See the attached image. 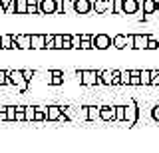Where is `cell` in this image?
<instances>
[{"label":"cell","instance_id":"30bf717a","mask_svg":"<svg viewBox=\"0 0 159 153\" xmlns=\"http://www.w3.org/2000/svg\"><path fill=\"white\" fill-rule=\"evenodd\" d=\"M99 119L102 121H116V106H99Z\"/></svg>","mask_w":159,"mask_h":153},{"label":"cell","instance_id":"f1b7e54d","mask_svg":"<svg viewBox=\"0 0 159 153\" xmlns=\"http://www.w3.org/2000/svg\"><path fill=\"white\" fill-rule=\"evenodd\" d=\"M54 44L56 50H64V34H54Z\"/></svg>","mask_w":159,"mask_h":153},{"label":"cell","instance_id":"277c9868","mask_svg":"<svg viewBox=\"0 0 159 153\" xmlns=\"http://www.w3.org/2000/svg\"><path fill=\"white\" fill-rule=\"evenodd\" d=\"M113 46V38L106 32L93 34V50H107Z\"/></svg>","mask_w":159,"mask_h":153},{"label":"cell","instance_id":"cb8c5ba5","mask_svg":"<svg viewBox=\"0 0 159 153\" xmlns=\"http://www.w3.org/2000/svg\"><path fill=\"white\" fill-rule=\"evenodd\" d=\"M46 121V111H44V107L36 106V115H34V123H42Z\"/></svg>","mask_w":159,"mask_h":153},{"label":"cell","instance_id":"e0dca14e","mask_svg":"<svg viewBox=\"0 0 159 153\" xmlns=\"http://www.w3.org/2000/svg\"><path fill=\"white\" fill-rule=\"evenodd\" d=\"M113 48L116 50H125L127 48V36L125 34H116L113 36Z\"/></svg>","mask_w":159,"mask_h":153},{"label":"cell","instance_id":"8fae6325","mask_svg":"<svg viewBox=\"0 0 159 153\" xmlns=\"http://www.w3.org/2000/svg\"><path fill=\"white\" fill-rule=\"evenodd\" d=\"M64 80H66V74L62 70H50V78L46 80L48 86H64Z\"/></svg>","mask_w":159,"mask_h":153},{"label":"cell","instance_id":"4fadbf2b","mask_svg":"<svg viewBox=\"0 0 159 153\" xmlns=\"http://www.w3.org/2000/svg\"><path fill=\"white\" fill-rule=\"evenodd\" d=\"M149 38H151V34H133V42H135L133 50H147Z\"/></svg>","mask_w":159,"mask_h":153},{"label":"cell","instance_id":"603a6c76","mask_svg":"<svg viewBox=\"0 0 159 153\" xmlns=\"http://www.w3.org/2000/svg\"><path fill=\"white\" fill-rule=\"evenodd\" d=\"M16 14H28V0H16Z\"/></svg>","mask_w":159,"mask_h":153},{"label":"cell","instance_id":"9c48e42d","mask_svg":"<svg viewBox=\"0 0 159 153\" xmlns=\"http://www.w3.org/2000/svg\"><path fill=\"white\" fill-rule=\"evenodd\" d=\"M93 12L96 14H113V0H93Z\"/></svg>","mask_w":159,"mask_h":153},{"label":"cell","instance_id":"f546056e","mask_svg":"<svg viewBox=\"0 0 159 153\" xmlns=\"http://www.w3.org/2000/svg\"><path fill=\"white\" fill-rule=\"evenodd\" d=\"M0 86H10V78H8V70H0Z\"/></svg>","mask_w":159,"mask_h":153},{"label":"cell","instance_id":"ab89813d","mask_svg":"<svg viewBox=\"0 0 159 153\" xmlns=\"http://www.w3.org/2000/svg\"><path fill=\"white\" fill-rule=\"evenodd\" d=\"M157 12H159V0H157Z\"/></svg>","mask_w":159,"mask_h":153},{"label":"cell","instance_id":"d590c367","mask_svg":"<svg viewBox=\"0 0 159 153\" xmlns=\"http://www.w3.org/2000/svg\"><path fill=\"white\" fill-rule=\"evenodd\" d=\"M151 119L159 123V103H155V106L151 107Z\"/></svg>","mask_w":159,"mask_h":153},{"label":"cell","instance_id":"4dcf8cb0","mask_svg":"<svg viewBox=\"0 0 159 153\" xmlns=\"http://www.w3.org/2000/svg\"><path fill=\"white\" fill-rule=\"evenodd\" d=\"M131 86H141V78H139V70H131Z\"/></svg>","mask_w":159,"mask_h":153},{"label":"cell","instance_id":"44dd1931","mask_svg":"<svg viewBox=\"0 0 159 153\" xmlns=\"http://www.w3.org/2000/svg\"><path fill=\"white\" fill-rule=\"evenodd\" d=\"M24 115H26V121L32 123L34 121V115H36V106H32V103L26 106V107H24Z\"/></svg>","mask_w":159,"mask_h":153},{"label":"cell","instance_id":"7402d4cb","mask_svg":"<svg viewBox=\"0 0 159 153\" xmlns=\"http://www.w3.org/2000/svg\"><path fill=\"white\" fill-rule=\"evenodd\" d=\"M28 14H40V0H28Z\"/></svg>","mask_w":159,"mask_h":153},{"label":"cell","instance_id":"6da1fadb","mask_svg":"<svg viewBox=\"0 0 159 153\" xmlns=\"http://www.w3.org/2000/svg\"><path fill=\"white\" fill-rule=\"evenodd\" d=\"M8 78H10V86H14L22 93L30 88V82L24 78V70H8Z\"/></svg>","mask_w":159,"mask_h":153},{"label":"cell","instance_id":"52a82bcc","mask_svg":"<svg viewBox=\"0 0 159 153\" xmlns=\"http://www.w3.org/2000/svg\"><path fill=\"white\" fill-rule=\"evenodd\" d=\"M40 14L42 16H56L58 14V2L56 0H40Z\"/></svg>","mask_w":159,"mask_h":153},{"label":"cell","instance_id":"f35d334b","mask_svg":"<svg viewBox=\"0 0 159 153\" xmlns=\"http://www.w3.org/2000/svg\"><path fill=\"white\" fill-rule=\"evenodd\" d=\"M135 42H133V34H127V50H133Z\"/></svg>","mask_w":159,"mask_h":153},{"label":"cell","instance_id":"1f68e13d","mask_svg":"<svg viewBox=\"0 0 159 153\" xmlns=\"http://www.w3.org/2000/svg\"><path fill=\"white\" fill-rule=\"evenodd\" d=\"M46 50H56V44H54V34H46Z\"/></svg>","mask_w":159,"mask_h":153},{"label":"cell","instance_id":"5bb4252c","mask_svg":"<svg viewBox=\"0 0 159 153\" xmlns=\"http://www.w3.org/2000/svg\"><path fill=\"white\" fill-rule=\"evenodd\" d=\"M32 50H46V34H30Z\"/></svg>","mask_w":159,"mask_h":153},{"label":"cell","instance_id":"7c38bea8","mask_svg":"<svg viewBox=\"0 0 159 153\" xmlns=\"http://www.w3.org/2000/svg\"><path fill=\"white\" fill-rule=\"evenodd\" d=\"M141 10V0H123V14L133 16Z\"/></svg>","mask_w":159,"mask_h":153},{"label":"cell","instance_id":"d6a6232c","mask_svg":"<svg viewBox=\"0 0 159 153\" xmlns=\"http://www.w3.org/2000/svg\"><path fill=\"white\" fill-rule=\"evenodd\" d=\"M113 14H123V0H113Z\"/></svg>","mask_w":159,"mask_h":153},{"label":"cell","instance_id":"2e32d148","mask_svg":"<svg viewBox=\"0 0 159 153\" xmlns=\"http://www.w3.org/2000/svg\"><path fill=\"white\" fill-rule=\"evenodd\" d=\"M102 86H111L113 83V70H98Z\"/></svg>","mask_w":159,"mask_h":153},{"label":"cell","instance_id":"83f0119b","mask_svg":"<svg viewBox=\"0 0 159 153\" xmlns=\"http://www.w3.org/2000/svg\"><path fill=\"white\" fill-rule=\"evenodd\" d=\"M80 46H82V34H72V48L80 50Z\"/></svg>","mask_w":159,"mask_h":153},{"label":"cell","instance_id":"4316f807","mask_svg":"<svg viewBox=\"0 0 159 153\" xmlns=\"http://www.w3.org/2000/svg\"><path fill=\"white\" fill-rule=\"evenodd\" d=\"M6 117L8 121H16V106H6Z\"/></svg>","mask_w":159,"mask_h":153},{"label":"cell","instance_id":"8d00e7d4","mask_svg":"<svg viewBox=\"0 0 159 153\" xmlns=\"http://www.w3.org/2000/svg\"><path fill=\"white\" fill-rule=\"evenodd\" d=\"M151 86H159V70H151Z\"/></svg>","mask_w":159,"mask_h":153},{"label":"cell","instance_id":"74e56055","mask_svg":"<svg viewBox=\"0 0 159 153\" xmlns=\"http://www.w3.org/2000/svg\"><path fill=\"white\" fill-rule=\"evenodd\" d=\"M34 76H36V72H34V70H24V78H26L28 82H32Z\"/></svg>","mask_w":159,"mask_h":153},{"label":"cell","instance_id":"3957f363","mask_svg":"<svg viewBox=\"0 0 159 153\" xmlns=\"http://www.w3.org/2000/svg\"><path fill=\"white\" fill-rule=\"evenodd\" d=\"M137 121H139V106L135 100H129L125 103V121L123 123H127V127H133Z\"/></svg>","mask_w":159,"mask_h":153},{"label":"cell","instance_id":"d4e9b609","mask_svg":"<svg viewBox=\"0 0 159 153\" xmlns=\"http://www.w3.org/2000/svg\"><path fill=\"white\" fill-rule=\"evenodd\" d=\"M121 86H131V70H121Z\"/></svg>","mask_w":159,"mask_h":153},{"label":"cell","instance_id":"9a60e30c","mask_svg":"<svg viewBox=\"0 0 159 153\" xmlns=\"http://www.w3.org/2000/svg\"><path fill=\"white\" fill-rule=\"evenodd\" d=\"M141 12L147 16L157 14V0H141Z\"/></svg>","mask_w":159,"mask_h":153},{"label":"cell","instance_id":"5b68a950","mask_svg":"<svg viewBox=\"0 0 159 153\" xmlns=\"http://www.w3.org/2000/svg\"><path fill=\"white\" fill-rule=\"evenodd\" d=\"M82 86H86V88L102 86V82H99V72L98 70H82Z\"/></svg>","mask_w":159,"mask_h":153},{"label":"cell","instance_id":"8992f818","mask_svg":"<svg viewBox=\"0 0 159 153\" xmlns=\"http://www.w3.org/2000/svg\"><path fill=\"white\" fill-rule=\"evenodd\" d=\"M74 12L78 16H88L93 12V0H74Z\"/></svg>","mask_w":159,"mask_h":153},{"label":"cell","instance_id":"d6986e66","mask_svg":"<svg viewBox=\"0 0 159 153\" xmlns=\"http://www.w3.org/2000/svg\"><path fill=\"white\" fill-rule=\"evenodd\" d=\"M99 119V106H88V121Z\"/></svg>","mask_w":159,"mask_h":153},{"label":"cell","instance_id":"ba28073f","mask_svg":"<svg viewBox=\"0 0 159 153\" xmlns=\"http://www.w3.org/2000/svg\"><path fill=\"white\" fill-rule=\"evenodd\" d=\"M14 50H32L30 34H14Z\"/></svg>","mask_w":159,"mask_h":153},{"label":"cell","instance_id":"e575fe53","mask_svg":"<svg viewBox=\"0 0 159 153\" xmlns=\"http://www.w3.org/2000/svg\"><path fill=\"white\" fill-rule=\"evenodd\" d=\"M147 50H159V40L157 38H149V44H147Z\"/></svg>","mask_w":159,"mask_h":153},{"label":"cell","instance_id":"ac0fdd59","mask_svg":"<svg viewBox=\"0 0 159 153\" xmlns=\"http://www.w3.org/2000/svg\"><path fill=\"white\" fill-rule=\"evenodd\" d=\"M0 44H2V50H14V34H2Z\"/></svg>","mask_w":159,"mask_h":153},{"label":"cell","instance_id":"484cf974","mask_svg":"<svg viewBox=\"0 0 159 153\" xmlns=\"http://www.w3.org/2000/svg\"><path fill=\"white\" fill-rule=\"evenodd\" d=\"M116 121H125V106H116Z\"/></svg>","mask_w":159,"mask_h":153},{"label":"cell","instance_id":"ffe728a7","mask_svg":"<svg viewBox=\"0 0 159 153\" xmlns=\"http://www.w3.org/2000/svg\"><path fill=\"white\" fill-rule=\"evenodd\" d=\"M141 86H151V70H139Z\"/></svg>","mask_w":159,"mask_h":153},{"label":"cell","instance_id":"7a4b0ae2","mask_svg":"<svg viewBox=\"0 0 159 153\" xmlns=\"http://www.w3.org/2000/svg\"><path fill=\"white\" fill-rule=\"evenodd\" d=\"M44 111H46V121H68L70 119L66 111L62 110V106H58V103H50V106L44 107Z\"/></svg>","mask_w":159,"mask_h":153},{"label":"cell","instance_id":"836d02e7","mask_svg":"<svg viewBox=\"0 0 159 153\" xmlns=\"http://www.w3.org/2000/svg\"><path fill=\"white\" fill-rule=\"evenodd\" d=\"M111 86H121V70H113V83Z\"/></svg>","mask_w":159,"mask_h":153}]
</instances>
